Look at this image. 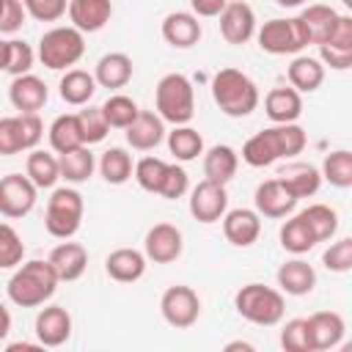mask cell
I'll return each instance as SVG.
<instances>
[{
  "instance_id": "cell-45",
  "label": "cell",
  "mask_w": 352,
  "mask_h": 352,
  "mask_svg": "<svg viewBox=\"0 0 352 352\" xmlns=\"http://www.w3.org/2000/svg\"><path fill=\"white\" fill-rule=\"evenodd\" d=\"M280 346L286 352H314L311 349V338H308V327L305 319H289L280 330Z\"/></svg>"
},
{
  "instance_id": "cell-27",
  "label": "cell",
  "mask_w": 352,
  "mask_h": 352,
  "mask_svg": "<svg viewBox=\"0 0 352 352\" xmlns=\"http://www.w3.org/2000/svg\"><path fill=\"white\" fill-rule=\"evenodd\" d=\"M278 179L283 182V187L300 201V198H308V195H316L319 184H322V173L319 168H314L311 162H292L286 165Z\"/></svg>"
},
{
  "instance_id": "cell-8",
  "label": "cell",
  "mask_w": 352,
  "mask_h": 352,
  "mask_svg": "<svg viewBox=\"0 0 352 352\" xmlns=\"http://www.w3.org/2000/svg\"><path fill=\"white\" fill-rule=\"evenodd\" d=\"M258 47L270 55H297L308 47V38L302 33V25L297 16L292 19H270L258 28Z\"/></svg>"
},
{
  "instance_id": "cell-7",
  "label": "cell",
  "mask_w": 352,
  "mask_h": 352,
  "mask_svg": "<svg viewBox=\"0 0 352 352\" xmlns=\"http://www.w3.org/2000/svg\"><path fill=\"white\" fill-rule=\"evenodd\" d=\"M82 195L72 187H58L52 190L44 212V228L55 239H72L80 231L82 223Z\"/></svg>"
},
{
  "instance_id": "cell-43",
  "label": "cell",
  "mask_w": 352,
  "mask_h": 352,
  "mask_svg": "<svg viewBox=\"0 0 352 352\" xmlns=\"http://www.w3.org/2000/svg\"><path fill=\"white\" fill-rule=\"evenodd\" d=\"M19 151H28V148H25L22 124H19V113H16V116L0 118V154L11 157V154H19Z\"/></svg>"
},
{
  "instance_id": "cell-25",
  "label": "cell",
  "mask_w": 352,
  "mask_h": 352,
  "mask_svg": "<svg viewBox=\"0 0 352 352\" xmlns=\"http://www.w3.org/2000/svg\"><path fill=\"white\" fill-rule=\"evenodd\" d=\"M94 80L102 88H124L132 80V58L126 52H107L96 60Z\"/></svg>"
},
{
  "instance_id": "cell-13",
  "label": "cell",
  "mask_w": 352,
  "mask_h": 352,
  "mask_svg": "<svg viewBox=\"0 0 352 352\" xmlns=\"http://www.w3.org/2000/svg\"><path fill=\"white\" fill-rule=\"evenodd\" d=\"M182 248H184L182 231L176 226H170V223L151 226L148 234H146V239H143V253L154 264H170V261H176L182 256Z\"/></svg>"
},
{
  "instance_id": "cell-58",
  "label": "cell",
  "mask_w": 352,
  "mask_h": 352,
  "mask_svg": "<svg viewBox=\"0 0 352 352\" xmlns=\"http://www.w3.org/2000/svg\"><path fill=\"white\" fill-rule=\"evenodd\" d=\"M226 349H228V352H231V349H248V352H250V349H253V346H250V344H248V341H234V344H228V346H226Z\"/></svg>"
},
{
  "instance_id": "cell-48",
  "label": "cell",
  "mask_w": 352,
  "mask_h": 352,
  "mask_svg": "<svg viewBox=\"0 0 352 352\" xmlns=\"http://www.w3.org/2000/svg\"><path fill=\"white\" fill-rule=\"evenodd\" d=\"M190 190V179H187V170L182 168V165H168V170H165V179H162V184H160V192L157 195H162V198H168V201H176V198H182L184 192Z\"/></svg>"
},
{
  "instance_id": "cell-23",
  "label": "cell",
  "mask_w": 352,
  "mask_h": 352,
  "mask_svg": "<svg viewBox=\"0 0 352 352\" xmlns=\"http://www.w3.org/2000/svg\"><path fill=\"white\" fill-rule=\"evenodd\" d=\"M338 16H341V14H338L336 8L324 6V3H314V6L302 8L297 19H300V25H302V33H305L308 44H316V47H319V44L327 41V36L333 33Z\"/></svg>"
},
{
  "instance_id": "cell-57",
  "label": "cell",
  "mask_w": 352,
  "mask_h": 352,
  "mask_svg": "<svg viewBox=\"0 0 352 352\" xmlns=\"http://www.w3.org/2000/svg\"><path fill=\"white\" fill-rule=\"evenodd\" d=\"M6 58H8V44L0 41V72H6Z\"/></svg>"
},
{
  "instance_id": "cell-35",
  "label": "cell",
  "mask_w": 352,
  "mask_h": 352,
  "mask_svg": "<svg viewBox=\"0 0 352 352\" xmlns=\"http://www.w3.org/2000/svg\"><path fill=\"white\" fill-rule=\"evenodd\" d=\"M280 245H283V250H289L294 256H302L316 245V236H314L311 226L300 214H294L280 226Z\"/></svg>"
},
{
  "instance_id": "cell-19",
  "label": "cell",
  "mask_w": 352,
  "mask_h": 352,
  "mask_svg": "<svg viewBox=\"0 0 352 352\" xmlns=\"http://www.w3.org/2000/svg\"><path fill=\"white\" fill-rule=\"evenodd\" d=\"M124 135H126V143H129L132 148H138V151H151V148H157V146L162 143V138H165V121H162L157 113H151V110H138L135 121L124 129Z\"/></svg>"
},
{
  "instance_id": "cell-39",
  "label": "cell",
  "mask_w": 352,
  "mask_h": 352,
  "mask_svg": "<svg viewBox=\"0 0 352 352\" xmlns=\"http://www.w3.org/2000/svg\"><path fill=\"white\" fill-rule=\"evenodd\" d=\"M322 179H327L333 187L338 190H346L352 187V154L346 148H338V151H330L322 162Z\"/></svg>"
},
{
  "instance_id": "cell-37",
  "label": "cell",
  "mask_w": 352,
  "mask_h": 352,
  "mask_svg": "<svg viewBox=\"0 0 352 352\" xmlns=\"http://www.w3.org/2000/svg\"><path fill=\"white\" fill-rule=\"evenodd\" d=\"M300 217L311 226L316 242H327V239L336 236V231H338V214H336V209L327 206V204H311L308 209L300 212Z\"/></svg>"
},
{
  "instance_id": "cell-50",
  "label": "cell",
  "mask_w": 352,
  "mask_h": 352,
  "mask_svg": "<svg viewBox=\"0 0 352 352\" xmlns=\"http://www.w3.org/2000/svg\"><path fill=\"white\" fill-rule=\"evenodd\" d=\"M22 0H0V33H16L25 22Z\"/></svg>"
},
{
  "instance_id": "cell-33",
  "label": "cell",
  "mask_w": 352,
  "mask_h": 352,
  "mask_svg": "<svg viewBox=\"0 0 352 352\" xmlns=\"http://www.w3.org/2000/svg\"><path fill=\"white\" fill-rule=\"evenodd\" d=\"M50 146H52V151H58V154H66V151H72V148L85 146L77 113H66V116H58V118L52 121V126H50Z\"/></svg>"
},
{
  "instance_id": "cell-42",
  "label": "cell",
  "mask_w": 352,
  "mask_h": 352,
  "mask_svg": "<svg viewBox=\"0 0 352 352\" xmlns=\"http://www.w3.org/2000/svg\"><path fill=\"white\" fill-rule=\"evenodd\" d=\"M165 170H168V162L157 160V157H143L138 165H135V182L146 190V192H160V184L165 179Z\"/></svg>"
},
{
  "instance_id": "cell-29",
  "label": "cell",
  "mask_w": 352,
  "mask_h": 352,
  "mask_svg": "<svg viewBox=\"0 0 352 352\" xmlns=\"http://www.w3.org/2000/svg\"><path fill=\"white\" fill-rule=\"evenodd\" d=\"M236 168H239V154L226 143H217L204 154V173L209 182L228 184L236 176Z\"/></svg>"
},
{
  "instance_id": "cell-51",
  "label": "cell",
  "mask_w": 352,
  "mask_h": 352,
  "mask_svg": "<svg viewBox=\"0 0 352 352\" xmlns=\"http://www.w3.org/2000/svg\"><path fill=\"white\" fill-rule=\"evenodd\" d=\"M319 60H322V66L344 72V69L352 66V50H338V47H330V44H319Z\"/></svg>"
},
{
  "instance_id": "cell-59",
  "label": "cell",
  "mask_w": 352,
  "mask_h": 352,
  "mask_svg": "<svg viewBox=\"0 0 352 352\" xmlns=\"http://www.w3.org/2000/svg\"><path fill=\"white\" fill-rule=\"evenodd\" d=\"M341 3H344V6H346V8H352V0H341Z\"/></svg>"
},
{
  "instance_id": "cell-49",
  "label": "cell",
  "mask_w": 352,
  "mask_h": 352,
  "mask_svg": "<svg viewBox=\"0 0 352 352\" xmlns=\"http://www.w3.org/2000/svg\"><path fill=\"white\" fill-rule=\"evenodd\" d=\"M22 6L38 22H58L66 14L69 0H22Z\"/></svg>"
},
{
  "instance_id": "cell-31",
  "label": "cell",
  "mask_w": 352,
  "mask_h": 352,
  "mask_svg": "<svg viewBox=\"0 0 352 352\" xmlns=\"http://www.w3.org/2000/svg\"><path fill=\"white\" fill-rule=\"evenodd\" d=\"M289 82L300 94L316 91L324 82V66H322V60L319 58H311V55H297L289 63Z\"/></svg>"
},
{
  "instance_id": "cell-16",
  "label": "cell",
  "mask_w": 352,
  "mask_h": 352,
  "mask_svg": "<svg viewBox=\"0 0 352 352\" xmlns=\"http://www.w3.org/2000/svg\"><path fill=\"white\" fill-rule=\"evenodd\" d=\"M72 336V316L63 305H47L36 316V338L41 346H60Z\"/></svg>"
},
{
  "instance_id": "cell-30",
  "label": "cell",
  "mask_w": 352,
  "mask_h": 352,
  "mask_svg": "<svg viewBox=\"0 0 352 352\" xmlns=\"http://www.w3.org/2000/svg\"><path fill=\"white\" fill-rule=\"evenodd\" d=\"M60 88V99L66 104H74V107H82L94 99L96 94V80L94 74H88L85 69H66V74L60 77L58 82Z\"/></svg>"
},
{
  "instance_id": "cell-2",
  "label": "cell",
  "mask_w": 352,
  "mask_h": 352,
  "mask_svg": "<svg viewBox=\"0 0 352 352\" xmlns=\"http://www.w3.org/2000/svg\"><path fill=\"white\" fill-rule=\"evenodd\" d=\"M58 283L60 280H58L52 264L41 261V258H33V261L19 264V270L11 275L8 300L19 308H36V305H44L55 294Z\"/></svg>"
},
{
  "instance_id": "cell-46",
  "label": "cell",
  "mask_w": 352,
  "mask_h": 352,
  "mask_svg": "<svg viewBox=\"0 0 352 352\" xmlns=\"http://www.w3.org/2000/svg\"><path fill=\"white\" fill-rule=\"evenodd\" d=\"M8 44V58H6V72L8 74H14V77H19V74H28L30 72V66H33V50H30V44H25V41H19V38H11V41H6Z\"/></svg>"
},
{
  "instance_id": "cell-36",
  "label": "cell",
  "mask_w": 352,
  "mask_h": 352,
  "mask_svg": "<svg viewBox=\"0 0 352 352\" xmlns=\"http://www.w3.org/2000/svg\"><path fill=\"white\" fill-rule=\"evenodd\" d=\"M168 148H170V154H173L179 162H190V160H195L198 154H204V138H201L198 129L182 124V126H176V129L168 135Z\"/></svg>"
},
{
  "instance_id": "cell-52",
  "label": "cell",
  "mask_w": 352,
  "mask_h": 352,
  "mask_svg": "<svg viewBox=\"0 0 352 352\" xmlns=\"http://www.w3.org/2000/svg\"><path fill=\"white\" fill-rule=\"evenodd\" d=\"M322 44H330V47H338V50H352V16L341 14L336 28H333V33Z\"/></svg>"
},
{
  "instance_id": "cell-9",
  "label": "cell",
  "mask_w": 352,
  "mask_h": 352,
  "mask_svg": "<svg viewBox=\"0 0 352 352\" xmlns=\"http://www.w3.org/2000/svg\"><path fill=\"white\" fill-rule=\"evenodd\" d=\"M160 311L170 327L184 330V327H192L198 322L201 300L190 286H168L160 297Z\"/></svg>"
},
{
  "instance_id": "cell-26",
  "label": "cell",
  "mask_w": 352,
  "mask_h": 352,
  "mask_svg": "<svg viewBox=\"0 0 352 352\" xmlns=\"http://www.w3.org/2000/svg\"><path fill=\"white\" fill-rule=\"evenodd\" d=\"M264 110H267L272 124H292L302 113V96L292 85L289 88L286 85L283 88H272L267 94V99H264Z\"/></svg>"
},
{
  "instance_id": "cell-3",
  "label": "cell",
  "mask_w": 352,
  "mask_h": 352,
  "mask_svg": "<svg viewBox=\"0 0 352 352\" xmlns=\"http://www.w3.org/2000/svg\"><path fill=\"white\" fill-rule=\"evenodd\" d=\"M212 99L226 116L245 118L258 107V88L245 72L228 66L212 77Z\"/></svg>"
},
{
  "instance_id": "cell-41",
  "label": "cell",
  "mask_w": 352,
  "mask_h": 352,
  "mask_svg": "<svg viewBox=\"0 0 352 352\" xmlns=\"http://www.w3.org/2000/svg\"><path fill=\"white\" fill-rule=\"evenodd\" d=\"M22 256H25L22 236L16 234L14 226L0 223V270L19 267V264H22Z\"/></svg>"
},
{
  "instance_id": "cell-55",
  "label": "cell",
  "mask_w": 352,
  "mask_h": 352,
  "mask_svg": "<svg viewBox=\"0 0 352 352\" xmlns=\"http://www.w3.org/2000/svg\"><path fill=\"white\" fill-rule=\"evenodd\" d=\"M41 344H28V341H19V344H8V352H19V349H38Z\"/></svg>"
},
{
  "instance_id": "cell-12",
  "label": "cell",
  "mask_w": 352,
  "mask_h": 352,
  "mask_svg": "<svg viewBox=\"0 0 352 352\" xmlns=\"http://www.w3.org/2000/svg\"><path fill=\"white\" fill-rule=\"evenodd\" d=\"M217 16L220 33L228 44H245L256 36V14L245 0H228Z\"/></svg>"
},
{
  "instance_id": "cell-10",
  "label": "cell",
  "mask_w": 352,
  "mask_h": 352,
  "mask_svg": "<svg viewBox=\"0 0 352 352\" xmlns=\"http://www.w3.org/2000/svg\"><path fill=\"white\" fill-rule=\"evenodd\" d=\"M228 209V192H226V184H217V182H198L192 190H190V214L198 220V223H217Z\"/></svg>"
},
{
  "instance_id": "cell-1",
  "label": "cell",
  "mask_w": 352,
  "mask_h": 352,
  "mask_svg": "<svg viewBox=\"0 0 352 352\" xmlns=\"http://www.w3.org/2000/svg\"><path fill=\"white\" fill-rule=\"evenodd\" d=\"M305 143H308L305 129L297 126L294 121L292 124H275V126L261 129V132H256L253 138L245 140L242 160L250 168H267V165H272L280 157L300 154L305 148Z\"/></svg>"
},
{
  "instance_id": "cell-28",
  "label": "cell",
  "mask_w": 352,
  "mask_h": 352,
  "mask_svg": "<svg viewBox=\"0 0 352 352\" xmlns=\"http://www.w3.org/2000/svg\"><path fill=\"white\" fill-rule=\"evenodd\" d=\"M275 278H278L280 292L294 294V297H302V294L314 292V286H316V272H314V267H311L308 261H302V258H292V261L280 264Z\"/></svg>"
},
{
  "instance_id": "cell-24",
  "label": "cell",
  "mask_w": 352,
  "mask_h": 352,
  "mask_svg": "<svg viewBox=\"0 0 352 352\" xmlns=\"http://www.w3.org/2000/svg\"><path fill=\"white\" fill-rule=\"evenodd\" d=\"M104 270L118 283H135L146 272V253L135 248H118L104 258Z\"/></svg>"
},
{
  "instance_id": "cell-53",
  "label": "cell",
  "mask_w": 352,
  "mask_h": 352,
  "mask_svg": "<svg viewBox=\"0 0 352 352\" xmlns=\"http://www.w3.org/2000/svg\"><path fill=\"white\" fill-rule=\"evenodd\" d=\"M228 0H190L195 16H217Z\"/></svg>"
},
{
  "instance_id": "cell-18",
  "label": "cell",
  "mask_w": 352,
  "mask_h": 352,
  "mask_svg": "<svg viewBox=\"0 0 352 352\" xmlns=\"http://www.w3.org/2000/svg\"><path fill=\"white\" fill-rule=\"evenodd\" d=\"M69 22L80 33L102 30L113 16V0H69Z\"/></svg>"
},
{
  "instance_id": "cell-47",
  "label": "cell",
  "mask_w": 352,
  "mask_h": 352,
  "mask_svg": "<svg viewBox=\"0 0 352 352\" xmlns=\"http://www.w3.org/2000/svg\"><path fill=\"white\" fill-rule=\"evenodd\" d=\"M322 264H324L330 272H349V270H352V239L344 236V239L333 242V245L324 250Z\"/></svg>"
},
{
  "instance_id": "cell-20",
  "label": "cell",
  "mask_w": 352,
  "mask_h": 352,
  "mask_svg": "<svg viewBox=\"0 0 352 352\" xmlns=\"http://www.w3.org/2000/svg\"><path fill=\"white\" fill-rule=\"evenodd\" d=\"M220 220H223L226 239L236 248H250L261 234V220H258V212L253 209H231V212L226 209Z\"/></svg>"
},
{
  "instance_id": "cell-15",
  "label": "cell",
  "mask_w": 352,
  "mask_h": 352,
  "mask_svg": "<svg viewBox=\"0 0 352 352\" xmlns=\"http://www.w3.org/2000/svg\"><path fill=\"white\" fill-rule=\"evenodd\" d=\"M47 99H50V91H47L44 80H38L30 72L14 77L11 85H8V102L19 113H38L47 104Z\"/></svg>"
},
{
  "instance_id": "cell-34",
  "label": "cell",
  "mask_w": 352,
  "mask_h": 352,
  "mask_svg": "<svg viewBox=\"0 0 352 352\" xmlns=\"http://www.w3.org/2000/svg\"><path fill=\"white\" fill-rule=\"evenodd\" d=\"M58 168H60V179L72 182V184H82L91 179L96 162H94V154L88 146H80V148H72L66 154L58 157Z\"/></svg>"
},
{
  "instance_id": "cell-40",
  "label": "cell",
  "mask_w": 352,
  "mask_h": 352,
  "mask_svg": "<svg viewBox=\"0 0 352 352\" xmlns=\"http://www.w3.org/2000/svg\"><path fill=\"white\" fill-rule=\"evenodd\" d=\"M99 110H102L107 126H113V129H126V126L135 121V116H138L140 107L135 104V99H129V96H124V94H113V96H107V102H104Z\"/></svg>"
},
{
  "instance_id": "cell-11",
  "label": "cell",
  "mask_w": 352,
  "mask_h": 352,
  "mask_svg": "<svg viewBox=\"0 0 352 352\" xmlns=\"http://www.w3.org/2000/svg\"><path fill=\"white\" fill-rule=\"evenodd\" d=\"M36 184L22 173H8L0 179V214L25 217L36 206Z\"/></svg>"
},
{
  "instance_id": "cell-21",
  "label": "cell",
  "mask_w": 352,
  "mask_h": 352,
  "mask_svg": "<svg viewBox=\"0 0 352 352\" xmlns=\"http://www.w3.org/2000/svg\"><path fill=\"white\" fill-rule=\"evenodd\" d=\"M47 261L52 264L58 280H66L69 283V280L82 278V272L88 267V250L80 242H69L66 239V242H60V245L52 248V253H50Z\"/></svg>"
},
{
  "instance_id": "cell-32",
  "label": "cell",
  "mask_w": 352,
  "mask_h": 352,
  "mask_svg": "<svg viewBox=\"0 0 352 352\" xmlns=\"http://www.w3.org/2000/svg\"><path fill=\"white\" fill-rule=\"evenodd\" d=\"M25 176H28L38 190H50V187H55V182L60 179L58 157H55V154H50V151L30 148L28 162H25Z\"/></svg>"
},
{
  "instance_id": "cell-5",
  "label": "cell",
  "mask_w": 352,
  "mask_h": 352,
  "mask_svg": "<svg viewBox=\"0 0 352 352\" xmlns=\"http://www.w3.org/2000/svg\"><path fill=\"white\" fill-rule=\"evenodd\" d=\"M234 308L242 319L261 324V327H272L283 319L286 302L278 289L264 286V283H248L234 294Z\"/></svg>"
},
{
  "instance_id": "cell-54",
  "label": "cell",
  "mask_w": 352,
  "mask_h": 352,
  "mask_svg": "<svg viewBox=\"0 0 352 352\" xmlns=\"http://www.w3.org/2000/svg\"><path fill=\"white\" fill-rule=\"evenodd\" d=\"M8 333H11V314H8V308L0 302V341H6Z\"/></svg>"
},
{
  "instance_id": "cell-17",
  "label": "cell",
  "mask_w": 352,
  "mask_h": 352,
  "mask_svg": "<svg viewBox=\"0 0 352 352\" xmlns=\"http://www.w3.org/2000/svg\"><path fill=\"white\" fill-rule=\"evenodd\" d=\"M253 204H256V212L264 217H286L297 206V198L283 187L280 179H267L256 187Z\"/></svg>"
},
{
  "instance_id": "cell-56",
  "label": "cell",
  "mask_w": 352,
  "mask_h": 352,
  "mask_svg": "<svg viewBox=\"0 0 352 352\" xmlns=\"http://www.w3.org/2000/svg\"><path fill=\"white\" fill-rule=\"evenodd\" d=\"M278 6H283V8H297V6H305L308 0H275Z\"/></svg>"
},
{
  "instance_id": "cell-44",
  "label": "cell",
  "mask_w": 352,
  "mask_h": 352,
  "mask_svg": "<svg viewBox=\"0 0 352 352\" xmlns=\"http://www.w3.org/2000/svg\"><path fill=\"white\" fill-rule=\"evenodd\" d=\"M77 118H80V129H82L85 146L104 140V135H107L110 126H107V121H104V116H102L99 107H85V110L77 113Z\"/></svg>"
},
{
  "instance_id": "cell-6",
  "label": "cell",
  "mask_w": 352,
  "mask_h": 352,
  "mask_svg": "<svg viewBox=\"0 0 352 352\" xmlns=\"http://www.w3.org/2000/svg\"><path fill=\"white\" fill-rule=\"evenodd\" d=\"M85 52V38L77 28L72 25H58V28H50L41 41H38V60L52 69V72H60V69H69L74 66Z\"/></svg>"
},
{
  "instance_id": "cell-22",
  "label": "cell",
  "mask_w": 352,
  "mask_h": 352,
  "mask_svg": "<svg viewBox=\"0 0 352 352\" xmlns=\"http://www.w3.org/2000/svg\"><path fill=\"white\" fill-rule=\"evenodd\" d=\"M201 33H204L201 30V22L190 11H173V14H168L162 19V38L170 47H176V50H187V47L198 44Z\"/></svg>"
},
{
  "instance_id": "cell-4",
  "label": "cell",
  "mask_w": 352,
  "mask_h": 352,
  "mask_svg": "<svg viewBox=\"0 0 352 352\" xmlns=\"http://www.w3.org/2000/svg\"><path fill=\"white\" fill-rule=\"evenodd\" d=\"M154 107H157V116L162 121L173 124V126L190 124L192 116H195L192 82L179 72H170V74L160 77V82L154 88Z\"/></svg>"
},
{
  "instance_id": "cell-14",
  "label": "cell",
  "mask_w": 352,
  "mask_h": 352,
  "mask_svg": "<svg viewBox=\"0 0 352 352\" xmlns=\"http://www.w3.org/2000/svg\"><path fill=\"white\" fill-rule=\"evenodd\" d=\"M305 327H308V338H311V349L314 352H324V349L338 346L344 333H346L344 316L336 314V311H316V314H311L305 319Z\"/></svg>"
},
{
  "instance_id": "cell-38",
  "label": "cell",
  "mask_w": 352,
  "mask_h": 352,
  "mask_svg": "<svg viewBox=\"0 0 352 352\" xmlns=\"http://www.w3.org/2000/svg\"><path fill=\"white\" fill-rule=\"evenodd\" d=\"M132 157L124 151V148H107L99 160V173L104 176L107 184H124L132 179Z\"/></svg>"
}]
</instances>
